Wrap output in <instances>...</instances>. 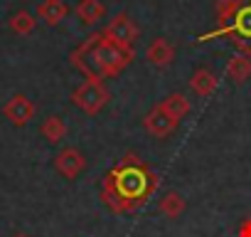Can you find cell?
Returning <instances> with one entry per match:
<instances>
[{
  "instance_id": "9",
  "label": "cell",
  "mask_w": 251,
  "mask_h": 237,
  "mask_svg": "<svg viewBox=\"0 0 251 237\" xmlns=\"http://www.w3.org/2000/svg\"><path fill=\"white\" fill-rule=\"evenodd\" d=\"M175 45L168 40V37H155L148 47H146V59L153 64V67H168L175 62Z\"/></svg>"
},
{
  "instance_id": "6",
  "label": "cell",
  "mask_w": 251,
  "mask_h": 237,
  "mask_svg": "<svg viewBox=\"0 0 251 237\" xmlns=\"http://www.w3.org/2000/svg\"><path fill=\"white\" fill-rule=\"evenodd\" d=\"M35 114H37V106H35V101H32L30 96H25V94H13V96L5 101V106H3V116L8 118L13 126H18V129L27 126L32 118H35Z\"/></svg>"
},
{
  "instance_id": "4",
  "label": "cell",
  "mask_w": 251,
  "mask_h": 237,
  "mask_svg": "<svg viewBox=\"0 0 251 237\" xmlns=\"http://www.w3.org/2000/svg\"><path fill=\"white\" fill-rule=\"evenodd\" d=\"M108 101H111V91L103 84V79H86L72 91V104L89 116L99 114Z\"/></svg>"
},
{
  "instance_id": "17",
  "label": "cell",
  "mask_w": 251,
  "mask_h": 237,
  "mask_svg": "<svg viewBox=\"0 0 251 237\" xmlns=\"http://www.w3.org/2000/svg\"><path fill=\"white\" fill-rule=\"evenodd\" d=\"M8 28H10L15 35L25 37V35H32V32H35L37 20H35V15H32V13H27V10H18V13H13V15H10Z\"/></svg>"
},
{
  "instance_id": "20",
  "label": "cell",
  "mask_w": 251,
  "mask_h": 237,
  "mask_svg": "<svg viewBox=\"0 0 251 237\" xmlns=\"http://www.w3.org/2000/svg\"><path fill=\"white\" fill-rule=\"evenodd\" d=\"M13 237H30V235H27V232H15Z\"/></svg>"
},
{
  "instance_id": "5",
  "label": "cell",
  "mask_w": 251,
  "mask_h": 237,
  "mask_svg": "<svg viewBox=\"0 0 251 237\" xmlns=\"http://www.w3.org/2000/svg\"><path fill=\"white\" fill-rule=\"evenodd\" d=\"M101 32H103L108 40L118 42L121 47H136V40L141 37V28L136 25V20H133L128 13L113 15Z\"/></svg>"
},
{
  "instance_id": "1",
  "label": "cell",
  "mask_w": 251,
  "mask_h": 237,
  "mask_svg": "<svg viewBox=\"0 0 251 237\" xmlns=\"http://www.w3.org/2000/svg\"><path fill=\"white\" fill-rule=\"evenodd\" d=\"M158 188V176L136 156L126 153L103 178L101 203L111 212L138 210Z\"/></svg>"
},
{
  "instance_id": "7",
  "label": "cell",
  "mask_w": 251,
  "mask_h": 237,
  "mask_svg": "<svg viewBox=\"0 0 251 237\" xmlns=\"http://www.w3.org/2000/svg\"><path fill=\"white\" fill-rule=\"evenodd\" d=\"M54 171H57L62 178L74 180V178H79V176L86 171V156H84L79 148H74V146H64V148H59L57 156H54Z\"/></svg>"
},
{
  "instance_id": "18",
  "label": "cell",
  "mask_w": 251,
  "mask_h": 237,
  "mask_svg": "<svg viewBox=\"0 0 251 237\" xmlns=\"http://www.w3.org/2000/svg\"><path fill=\"white\" fill-rule=\"evenodd\" d=\"M236 5H239V0H217V5H214V15H217V28L214 30H224L234 13H236Z\"/></svg>"
},
{
  "instance_id": "8",
  "label": "cell",
  "mask_w": 251,
  "mask_h": 237,
  "mask_svg": "<svg viewBox=\"0 0 251 237\" xmlns=\"http://www.w3.org/2000/svg\"><path fill=\"white\" fill-rule=\"evenodd\" d=\"M180 121H175V118L170 114H165L158 104L143 116V129L153 136V139H168L177 131Z\"/></svg>"
},
{
  "instance_id": "12",
  "label": "cell",
  "mask_w": 251,
  "mask_h": 237,
  "mask_svg": "<svg viewBox=\"0 0 251 237\" xmlns=\"http://www.w3.org/2000/svg\"><path fill=\"white\" fill-rule=\"evenodd\" d=\"M226 79L234 84H246L251 79V57L249 55H231L226 62Z\"/></svg>"
},
{
  "instance_id": "19",
  "label": "cell",
  "mask_w": 251,
  "mask_h": 237,
  "mask_svg": "<svg viewBox=\"0 0 251 237\" xmlns=\"http://www.w3.org/2000/svg\"><path fill=\"white\" fill-rule=\"evenodd\" d=\"M236 237H251V215H246V217L241 220V225H239V232H236Z\"/></svg>"
},
{
  "instance_id": "13",
  "label": "cell",
  "mask_w": 251,
  "mask_h": 237,
  "mask_svg": "<svg viewBox=\"0 0 251 237\" xmlns=\"http://www.w3.org/2000/svg\"><path fill=\"white\" fill-rule=\"evenodd\" d=\"M67 121L62 116H57V114H52V116H47L45 121H42V126H40V134H42V139L47 141V144H52V146H57V144H62L64 139H67Z\"/></svg>"
},
{
  "instance_id": "14",
  "label": "cell",
  "mask_w": 251,
  "mask_h": 237,
  "mask_svg": "<svg viewBox=\"0 0 251 237\" xmlns=\"http://www.w3.org/2000/svg\"><path fill=\"white\" fill-rule=\"evenodd\" d=\"M74 13L84 25H96L106 18V5H103V0H79Z\"/></svg>"
},
{
  "instance_id": "16",
  "label": "cell",
  "mask_w": 251,
  "mask_h": 237,
  "mask_svg": "<svg viewBox=\"0 0 251 237\" xmlns=\"http://www.w3.org/2000/svg\"><path fill=\"white\" fill-rule=\"evenodd\" d=\"M158 106H160L165 114H170L175 121H182V118L190 114V109H192V104H190V99H187L185 94H168Z\"/></svg>"
},
{
  "instance_id": "3",
  "label": "cell",
  "mask_w": 251,
  "mask_h": 237,
  "mask_svg": "<svg viewBox=\"0 0 251 237\" xmlns=\"http://www.w3.org/2000/svg\"><path fill=\"white\" fill-rule=\"evenodd\" d=\"M217 37H231L234 47L241 55L251 57V0H239L231 23L224 30H212L207 35H200L197 42H207V40H217Z\"/></svg>"
},
{
  "instance_id": "2",
  "label": "cell",
  "mask_w": 251,
  "mask_h": 237,
  "mask_svg": "<svg viewBox=\"0 0 251 237\" xmlns=\"http://www.w3.org/2000/svg\"><path fill=\"white\" fill-rule=\"evenodd\" d=\"M133 59H136V47H121L118 42L108 40L103 32L89 35V37L69 55V62H72L86 79L118 77Z\"/></svg>"
},
{
  "instance_id": "10",
  "label": "cell",
  "mask_w": 251,
  "mask_h": 237,
  "mask_svg": "<svg viewBox=\"0 0 251 237\" xmlns=\"http://www.w3.org/2000/svg\"><path fill=\"white\" fill-rule=\"evenodd\" d=\"M190 91L192 94H197V96H202V99H207V96H212L214 91H217V87H219V79H217V74L209 69V67H200V69H195L192 72V77H190Z\"/></svg>"
},
{
  "instance_id": "15",
  "label": "cell",
  "mask_w": 251,
  "mask_h": 237,
  "mask_svg": "<svg viewBox=\"0 0 251 237\" xmlns=\"http://www.w3.org/2000/svg\"><path fill=\"white\" fill-rule=\"evenodd\" d=\"M158 210H160L165 217L177 220V217H182V212L187 210V200H185L177 190H170V193H165V195L158 200Z\"/></svg>"
},
{
  "instance_id": "11",
  "label": "cell",
  "mask_w": 251,
  "mask_h": 237,
  "mask_svg": "<svg viewBox=\"0 0 251 237\" xmlns=\"http://www.w3.org/2000/svg\"><path fill=\"white\" fill-rule=\"evenodd\" d=\"M67 15H69V8H67L64 0H42V3L37 5V18L50 28L59 25Z\"/></svg>"
}]
</instances>
